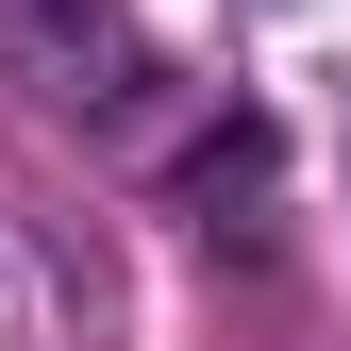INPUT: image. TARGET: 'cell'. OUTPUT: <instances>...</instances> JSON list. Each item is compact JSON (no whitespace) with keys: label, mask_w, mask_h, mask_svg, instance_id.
<instances>
[]
</instances>
